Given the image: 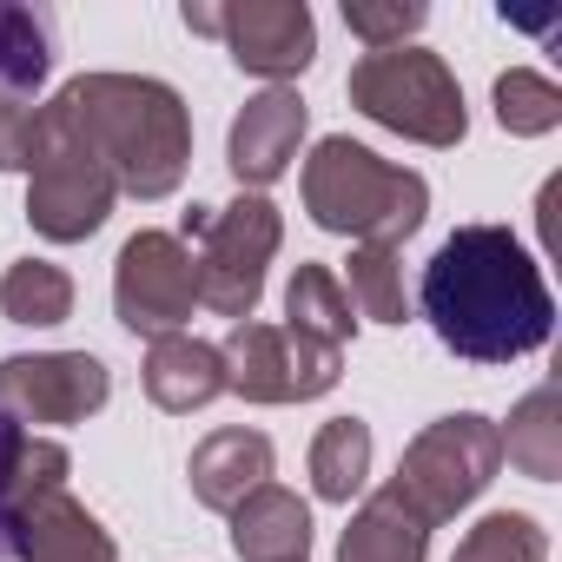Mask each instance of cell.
I'll return each instance as SVG.
<instances>
[{"label": "cell", "instance_id": "23", "mask_svg": "<svg viewBox=\"0 0 562 562\" xmlns=\"http://www.w3.org/2000/svg\"><path fill=\"white\" fill-rule=\"evenodd\" d=\"M351 312L378 318V325H404L411 305H404V265L391 245H358L351 251V285H345Z\"/></svg>", "mask_w": 562, "mask_h": 562}, {"label": "cell", "instance_id": "16", "mask_svg": "<svg viewBox=\"0 0 562 562\" xmlns=\"http://www.w3.org/2000/svg\"><path fill=\"white\" fill-rule=\"evenodd\" d=\"M232 549L245 562H305L312 555V509L292 490L265 483L232 509Z\"/></svg>", "mask_w": 562, "mask_h": 562}, {"label": "cell", "instance_id": "17", "mask_svg": "<svg viewBox=\"0 0 562 562\" xmlns=\"http://www.w3.org/2000/svg\"><path fill=\"white\" fill-rule=\"evenodd\" d=\"M503 457L536 476V483H555L562 476V384H536L516 411H509V430H496Z\"/></svg>", "mask_w": 562, "mask_h": 562}, {"label": "cell", "instance_id": "22", "mask_svg": "<svg viewBox=\"0 0 562 562\" xmlns=\"http://www.w3.org/2000/svg\"><path fill=\"white\" fill-rule=\"evenodd\" d=\"M0 318L8 325H67L74 318V278L47 258H21L0 278Z\"/></svg>", "mask_w": 562, "mask_h": 562}, {"label": "cell", "instance_id": "11", "mask_svg": "<svg viewBox=\"0 0 562 562\" xmlns=\"http://www.w3.org/2000/svg\"><path fill=\"white\" fill-rule=\"evenodd\" d=\"M106 397H113V378L93 351L0 358V411L14 424H87Z\"/></svg>", "mask_w": 562, "mask_h": 562}, {"label": "cell", "instance_id": "1", "mask_svg": "<svg viewBox=\"0 0 562 562\" xmlns=\"http://www.w3.org/2000/svg\"><path fill=\"white\" fill-rule=\"evenodd\" d=\"M424 318L470 364H516L549 345L555 305L509 225H457L424 265Z\"/></svg>", "mask_w": 562, "mask_h": 562}, {"label": "cell", "instance_id": "9", "mask_svg": "<svg viewBox=\"0 0 562 562\" xmlns=\"http://www.w3.org/2000/svg\"><path fill=\"white\" fill-rule=\"evenodd\" d=\"M186 27L225 41V54L265 80H299L318 54V21L305 0H232V8L186 0Z\"/></svg>", "mask_w": 562, "mask_h": 562}, {"label": "cell", "instance_id": "10", "mask_svg": "<svg viewBox=\"0 0 562 562\" xmlns=\"http://www.w3.org/2000/svg\"><path fill=\"white\" fill-rule=\"evenodd\" d=\"M199 305V265L172 232H133L113 265V312L133 338H172Z\"/></svg>", "mask_w": 562, "mask_h": 562}, {"label": "cell", "instance_id": "3", "mask_svg": "<svg viewBox=\"0 0 562 562\" xmlns=\"http://www.w3.org/2000/svg\"><path fill=\"white\" fill-rule=\"evenodd\" d=\"M305 212H312L325 232H338V238L391 245V251H397V245L424 225L430 186H424V172L391 166V159H378L371 146L331 133V139H318V153L305 159Z\"/></svg>", "mask_w": 562, "mask_h": 562}, {"label": "cell", "instance_id": "8", "mask_svg": "<svg viewBox=\"0 0 562 562\" xmlns=\"http://www.w3.org/2000/svg\"><path fill=\"white\" fill-rule=\"evenodd\" d=\"M278 238H285V225H278V205L265 192H238L232 205H212L205 232H199V305H212L218 318L245 325L258 312V292H265V265L278 251Z\"/></svg>", "mask_w": 562, "mask_h": 562}, {"label": "cell", "instance_id": "2", "mask_svg": "<svg viewBox=\"0 0 562 562\" xmlns=\"http://www.w3.org/2000/svg\"><path fill=\"white\" fill-rule=\"evenodd\" d=\"M54 100L93 139V153L106 159L120 192H133V199L179 192L186 159H192V113H186V100L166 80H146V74H80Z\"/></svg>", "mask_w": 562, "mask_h": 562}, {"label": "cell", "instance_id": "25", "mask_svg": "<svg viewBox=\"0 0 562 562\" xmlns=\"http://www.w3.org/2000/svg\"><path fill=\"white\" fill-rule=\"evenodd\" d=\"M450 562H549V536H542L536 516L496 509V516H483V522L457 542Z\"/></svg>", "mask_w": 562, "mask_h": 562}, {"label": "cell", "instance_id": "4", "mask_svg": "<svg viewBox=\"0 0 562 562\" xmlns=\"http://www.w3.org/2000/svg\"><path fill=\"white\" fill-rule=\"evenodd\" d=\"M21 172H27V218H34V232L54 238V245L93 238V232L106 225L113 199H120L106 159L93 153V139L74 126V113H67L60 100L34 106Z\"/></svg>", "mask_w": 562, "mask_h": 562}, {"label": "cell", "instance_id": "6", "mask_svg": "<svg viewBox=\"0 0 562 562\" xmlns=\"http://www.w3.org/2000/svg\"><path fill=\"white\" fill-rule=\"evenodd\" d=\"M351 106L417 146H457L470 113H463V87L457 74L424 54V47H391V54H364L345 80Z\"/></svg>", "mask_w": 562, "mask_h": 562}, {"label": "cell", "instance_id": "20", "mask_svg": "<svg viewBox=\"0 0 562 562\" xmlns=\"http://www.w3.org/2000/svg\"><path fill=\"white\" fill-rule=\"evenodd\" d=\"M285 325L292 331H312L325 345H351V299H345V278L331 265H299L292 271V285H285Z\"/></svg>", "mask_w": 562, "mask_h": 562}, {"label": "cell", "instance_id": "12", "mask_svg": "<svg viewBox=\"0 0 562 562\" xmlns=\"http://www.w3.org/2000/svg\"><path fill=\"white\" fill-rule=\"evenodd\" d=\"M14 555L21 562H120V549L100 529V516L80 496H67V483L21 496V509H14Z\"/></svg>", "mask_w": 562, "mask_h": 562}, {"label": "cell", "instance_id": "18", "mask_svg": "<svg viewBox=\"0 0 562 562\" xmlns=\"http://www.w3.org/2000/svg\"><path fill=\"white\" fill-rule=\"evenodd\" d=\"M424 555H430V529L391 490H378L338 542V562H424Z\"/></svg>", "mask_w": 562, "mask_h": 562}, {"label": "cell", "instance_id": "14", "mask_svg": "<svg viewBox=\"0 0 562 562\" xmlns=\"http://www.w3.org/2000/svg\"><path fill=\"white\" fill-rule=\"evenodd\" d=\"M192 496L205 503V509H238L251 490H265L271 483V437H258V430H218V437H205L199 450H192Z\"/></svg>", "mask_w": 562, "mask_h": 562}, {"label": "cell", "instance_id": "27", "mask_svg": "<svg viewBox=\"0 0 562 562\" xmlns=\"http://www.w3.org/2000/svg\"><path fill=\"white\" fill-rule=\"evenodd\" d=\"M27 430L0 411V555H14V470H21Z\"/></svg>", "mask_w": 562, "mask_h": 562}, {"label": "cell", "instance_id": "15", "mask_svg": "<svg viewBox=\"0 0 562 562\" xmlns=\"http://www.w3.org/2000/svg\"><path fill=\"white\" fill-rule=\"evenodd\" d=\"M218 391H225L218 345L186 338V331H172V338H153V345H146V397H153L159 411L186 417V411H205Z\"/></svg>", "mask_w": 562, "mask_h": 562}, {"label": "cell", "instance_id": "5", "mask_svg": "<svg viewBox=\"0 0 562 562\" xmlns=\"http://www.w3.org/2000/svg\"><path fill=\"white\" fill-rule=\"evenodd\" d=\"M503 470V443H496V424L476 417V411H457V417H437L430 430L411 437L397 476L384 483L424 529L450 522L457 509H470Z\"/></svg>", "mask_w": 562, "mask_h": 562}, {"label": "cell", "instance_id": "19", "mask_svg": "<svg viewBox=\"0 0 562 562\" xmlns=\"http://www.w3.org/2000/svg\"><path fill=\"white\" fill-rule=\"evenodd\" d=\"M47 67H54V27H47V14L8 8V0H0V100L41 93Z\"/></svg>", "mask_w": 562, "mask_h": 562}, {"label": "cell", "instance_id": "26", "mask_svg": "<svg viewBox=\"0 0 562 562\" xmlns=\"http://www.w3.org/2000/svg\"><path fill=\"white\" fill-rule=\"evenodd\" d=\"M430 21V8L424 0H345V27L371 47V54H391V47H404L417 27Z\"/></svg>", "mask_w": 562, "mask_h": 562}, {"label": "cell", "instance_id": "7", "mask_svg": "<svg viewBox=\"0 0 562 562\" xmlns=\"http://www.w3.org/2000/svg\"><path fill=\"white\" fill-rule=\"evenodd\" d=\"M218 364H225V391H238L245 404H312V397L338 391V378H345L338 345L292 331V325H258V318L225 331Z\"/></svg>", "mask_w": 562, "mask_h": 562}, {"label": "cell", "instance_id": "24", "mask_svg": "<svg viewBox=\"0 0 562 562\" xmlns=\"http://www.w3.org/2000/svg\"><path fill=\"white\" fill-rule=\"evenodd\" d=\"M496 120H503V133H516V139L555 133V126H562V87H555L549 74L509 67V74L496 80Z\"/></svg>", "mask_w": 562, "mask_h": 562}, {"label": "cell", "instance_id": "21", "mask_svg": "<svg viewBox=\"0 0 562 562\" xmlns=\"http://www.w3.org/2000/svg\"><path fill=\"white\" fill-rule=\"evenodd\" d=\"M371 476V424L364 417H331L312 437V490L325 503H351Z\"/></svg>", "mask_w": 562, "mask_h": 562}, {"label": "cell", "instance_id": "28", "mask_svg": "<svg viewBox=\"0 0 562 562\" xmlns=\"http://www.w3.org/2000/svg\"><path fill=\"white\" fill-rule=\"evenodd\" d=\"M27 106L21 100H0V172H21V159H27Z\"/></svg>", "mask_w": 562, "mask_h": 562}, {"label": "cell", "instance_id": "13", "mask_svg": "<svg viewBox=\"0 0 562 562\" xmlns=\"http://www.w3.org/2000/svg\"><path fill=\"white\" fill-rule=\"evenodd\" d=\"M299 139H305V100L292 87H271L258 100H245V113L232 120V139H225V166L238 186H271L285 179L292 159H299Z\"/></svg>", "mask_w": 562, "mask_h": 562}]
</instances>
